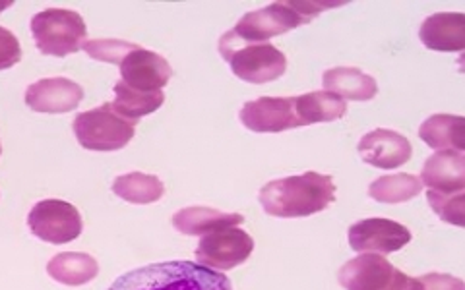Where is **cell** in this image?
Segmentation results:
<instances>
[{
  "instance_id": "obj_1",
  "label": "cell",
  "mask_w": 465,
  "mask_h": 290,
  "mask_svg": "<svg viewBox=\"0 0 465 290\" xmlns=\"http://www.w3.org/2000/svg\"><path fill=\"white\" fill-rule=\"evenodd\" d=\"M264 213L280 219H299L328 209L336 201V184L330 174L304 172L272 180L258 194Z\"/></svg>"
},
{
  "instance_id": "obj_2",
  "label": "cell",
  "mask_w": 465,
  "mask_h": 290,
  "mask_svg": "<svg viewBox=\"0 0 465 290\" xmlns=\"http://www.w3.org/2000/svg\"><path fill=\"white\" fill-rule=\"evenodd\" d=\"M107 290H232V285L222 273L179 259L128 271Z\"/></svg>"
},
{
  "instance_id": "obj_3",
  "label": "cell",
  "mask_w": 465,
  "mask_h": 290,
  "mask_svg": "<svg viewBox=\"0 0 465 290\" xmlns=\"http://www.w3.org/2000/svg\"><path fill=\"white\" fill-rule=\"evenodd\" d=\"M220 53L232 74L249 83H270L287 70L285 54L270 43H251L227 32L220 39Z\"/></svg>"
},
{
  "instance_id": "obj_4",
  "label": "cell",
  "mask_w": 465,
  "mask_h": 290,
  "mask_svg": "<svg viewBox=\"0 0 465 290\" xmlns=\"http://www.w3.org/2000/svg\"><path fill=\"white\" fill-rule=\"evenodd\" d=\"M32 35L43 54L66 56L84 47L87 27L78 12L49 8L32 18Z\"/></svg>"
},
{
  "instance_id": "obj_5",
  "label": "cell",
  "mask_w": 465,
  "mask_h": 290,
  "mask_svg": "<svg viewBox=\"0 0 465 290\" xmlns=\"http://www.w3.org/2000/svg\"><path fill=\"white\" fill-rule=\"evenodd\" d=\"M74 136L87 151H119L136 134V122H130L104 103L94 111L80 112L72 122Z\"/></svg>"
},
{
  "instance_id": "obj_6",
  "label": "cell",
  "mask_w": 465,
  "mask_h": 290,
  "mask_svg": "<svg viewBox=\"0 0 465 290\" xmlns=\"http://www.w3.org/2000/svg\"><path fill=\"white\" fill-rule=\"evenodd\" d=\"M338 281L345 290H423L419 279L396 269L378 254L349 259L340 269Z\"/></svg>"
},
{
  "instance_id": "obj_7",
  "label": "cell",
  "mask_w": 465,
  "mask_h": 290,
  "mask_svg": "<svg viewBox=\"0 0 465 290\" xmlns=\"http://www.w3.org/2000/svg\"><path fill=\"white\" fill-rule=\"evenodd\" d=\"M32 235L47 244L74 242L84 230L80 211L63 199H43L27 215Z\"/></svg>"
},
{
  "instance_id": "obj_8",
  "label": "cell",
  "mask_w": 465,
  "mask_h": 290,
  "mask_svg": "<svg viewBox=\"0 0 465 290\" xmlns=\"http://www.w3.org/2000/svg\"><path fill=\"white\" fill-rule=\"evenodd\" d=\"M254 252V238L237 227L212 230L203 235L194 252L198 264L213 271H229L242 266Z\"/></svg>"
},
{
  "instance_id": "obj_9",
  "label": "cell",
  "mask_w": 465,
  "mask_h": 290,
  "mask_svg": "<svg viewBox=\"0 0 465 290\" xmlns=\"http://www.w3.org/2000/svg\"><path fill=\"white\" fill-rule=\"evenodd\" d=\"M299 25H304V20L299 16L293 5L272 3L266 8L244 14L231 32L242 41L268 43V39L283 35Z\"/></svg>"
},
{
  "instance_id": "obj_10",
  "label": "cell",
  "mask_w": 465,
  "mask_h": 290,
  "mask_svg": "<svg viewBox=\"0 0 465 290\" xmlns=\"http://www.w3.org/2000/svg\"><path fill=\"white\" fill-rule=\"evenodd\" d=\"M239 119L244 128L256 134H280L301 128L295 97H260L241 109Z\"/></svg>"
},
{
  "instance_id": "obj_11",
  "label": "cell",
  "mask_w": 465,
  "mask_h": 290,
  "mask_svg": "<svg viewBox=\"0 0 465 290\" xmlns=\"http://www.w3.org/2000/svg\"><path fill=\"white\" fill-rule=\"evenodd\" d=\"M410 242V228L391 219L372 217V219H362L349 227V246L355 252L391 254L401 250Z\"/></svg>"
},
{
  "instance_id": "obj_12",
  "label": "cell",
  "mask_w": 465,
  "mask_h": 290,
  "mask_svg": "<svg viewBox=\"0 0 465 290\" xmlns=\"http://www.w3.org/2000/svg\"><path fill=\"white\" fill-rule=\"evenodd\" d=\"M121 66L123 83L134 92H162L169 83L173 70L162 54L148 49H134L124 56Z\"/></svg>"
},
{
  "instance_id": "obj_13",
  "label": "cell",
  "mask_w": 465,
  "mask_h": 290,
  "mask_svg": "<svg viewBox=\"0 0 465 290\" xmlns=\"http://www.w3.org/2000/svg\"><path fill=\"white\" fill-rule=\"evenodd\" d=\"M84 99V90L68 78L39 80L27 87L25 105L35 112L63 114L78 109Z\"/></svg>"
},
{
  "instance_id": "obj_14",
  "label": "cell",
  "mask_w": 465,
  "mask_h": 290,
  "mask_svg": "<svg viewBox=\"0 0 465 290\" xmlns=\"http://www.w3.org/2000/svg\"><path fill=\"white\" fill-rule=\"evenodd\" d=\"M359 153L362 161L376 169H398L410 161L413 150L405 136L394 130L376 128L359 141Z\"/></svg>"
},
{
  "instance_id": "obj_15",
  "label": "cell",
  "mask_w": 465,
  "mask_h": 290,
  "mask_svg": "<svg viewBox=\"0 0 465 290\" xmlns=\"http://www.w3.org/2000/svg\"><path fill=\"white\" fill-rule=\"evenodd\" d=\"M420 182L439 194H460L465 190V155L463 151H439L430 155Z\"/></svg>"
},
{
  "instance_id": "obj_16",
  "label": "cell",
  "mask_w": 465,
  "mask_h": 290,
  "mask_svg": "<svg viewBox=\"0 0 465 290\" xmlns=\"http://www.w3.org/2000/svg\"><path fill=\"white\" fill-rule=\"evenodd\" d=\"M423 45L439 53H461L465 49V16L461 12H439L420 24Z\"/></svg>"
},
{
  "instance_id": "obj_17",
  "label": "cell",
  "mask_w": 465,
  "mask_h": 290,
  "mask_svg": "<svg viewBox=\"0 0 465 290\" xmlns=\"http://www.w3.org/2000/svg\"><path fill=\"white\" fill-rule=\"evenodd\" d=\"M242 223L244 217L239 213H223L202 206L184 208L173 215V227L186 237H203L212 230L239 227Z\"/></svg>"
},
{
  "instance_id": "obj_18",
  "label": "cell",
  "mask_w": 465,
  "mask_h": 290,
  "mask_svg": "<svg viewBox=\"0 0 465 290\" xmlns=\"http://www.w3.org/2000/svg\"><path fill=\"white\" fill-rule=\"evenodd\" d=\"M324 92L341 97L343 101H371L378 93L376 80L359 68L338 66L330 68L322 76Z\"/></svg>"
},
{
  "instance_id": "obj_19",
  "label": "cell",
  "mask_w": 465,
  "mask_h": 290,
  "mask_svg": "<svg viewBox=\"0 0 465 290\" xmlns=\"http://www.w3.org/2000/svg\"><path fill=\"white\" fill-rule=\"evenodd\" d=\"M419 138L436 151H463L465 128L463 116L432 114L419 128Z\"/></svg>"
},
{
  "instance_id": "obj_20",
  "label": "cell",
  "mask_w": 465,
  "mask_h": 290,
  "mask_svg": "<svg viewBox=\"0 0 465 290\" xmlns=\"http://www.w3.org/2000/svg\"><path fill=\"white\" fill-rule=\"evenodd\" d=\"M49 277L66 286H82L94 281L99 273L97 259L82 252L56 254L47 264Z\"/></svg>"
},
{
  "instance_id": "obj_21",
  "label": "cell",
  "mask_w": 465,
  "mask_h": 290,
  "mask_svg": "<svg viewBox=\"0 0 465 290\" xmlns=\"http://www.w3.org/2000/svg\"><path fill=\"white\" fill-rule=\"evenodd\" d=\"M295 112L301 126L333 122L347 114L345 101L330 92H312L295 97Z\"/></svg>"
},
{
  "instance_id": "obj_22",
  "label": "cell",
  "mask_w": 465,
  "mask_h": 290,
  "mask_svg": "<svg viewBox=\"0 0 465 290\" xmlns=\"http://www.w3.org/2000/svg\"><path fill=\"white\" fill-rule=\"evenodd\" d=\"M113 192L134 206H148V203H155L163 198L165 186L153 174L128 172L114 179Z\"/></svg>"
},
{
  "instance_id": "obj_23",
  "label": "cell",
  "mask_w": 465,
  "mask_h": 290,
  "mask_svg": "<svg viewBox=\"0 0 465 290\" xmlns=\"http://www.w3.org/2000/svg\"><path fill=\"white\" fill-rule=\"evenodd\" d=\"M165 93L163 92H134L126 87L123 82L114 83V101L111 103V109L121 114L123 119L130 122H138L142 116H148L155 112L163 105Z\"/></svg>"
},
{
  "instance_id": "obj_24",
  "label": "cell",
  "mask_w": 465,
  "mask_h": 290,
  "mask_svg": "<svg viewBox=\"0 0 465 290\" xmlns=\"http://www.w3.org/2000/svg\"><path fill=\"white\" fill-rule=\"evenodd\" d=\"M423 192V182L415 174H390L369 186V196L378 203H403Z\"/></svg>"
},
{
  "instance_id": "obj_25",
  "label": "cell",
  "mask_w": 465,
  "mask_h": 290,
  "mask_svg": "<svg viewBox=\"0 0 465 290\" xmlns=\"http://www.w3.org/2000/svg\"><path fill=\"white\" fill-rule=\"evenodd\" d=\"M138 47L140 45H136V43H128L121 39H94L85 41L82 49L90 54L94 61L121 64L124 61V56Z\"/></svg>"
},
{
  "instance_id": "obj_26",
  "label": "cell",
  "mask_w": 465,
  "mask_h": 290,
  "mask_svg": "<svg viewBox=\"0 0 465 290\" xmlns=\"http://www.w3.org/2000/svg\"><path fill=\"white\" fill-rule=\"evenodd\" d=\"M427 199L429 206L432 208V211L440 217L444 223L456 225V227H463L465 219V194H439V192H427Z\"/></svg>"
},
{
  "instance_id": "obj_27",
  "label": "cell",
  "mask_w": 465,
  "mask_h": 290,
  "mask_svg": "<svg viewBox=\"0 0 465 290\" xmlns=\"http://www.w3.org/2000/svg\"><path fill=\"white\" fill-rule=\"evenodd\" d=\"M22 61L20 41L6 27H0V70H8Z\"/></svg>"
},
{
  "instance_id": "obj_28",
  "label": "cell",
  "mask_w": 465,
  "mask_h": 290,
  "mask_svg": "<svg viewBox=\"0 0 465 290\" xmlns=\"http://www.w3.org/2000/svg\"><path fill=\"white\" fill-rule=\"evenodd\" d=\"M419 281L423 285V290H465L461 279L444 273H427Z\"/></svg>"
},
{
  "instance_id": "obj_29",
  "label": "cell",
  "mask_w": 465,
  "mask_h": 290,
  "mask_svg": "<svg viewBox=\"0 0 465 290\" xmlns=\"http://www.w3.org/2000/svg\"><path fill=\"white\" fill-rule=\"evenodd\" d=\"M12 6V3L10 0H5V3H0V14H3L6 8H10Z\"/></svg>"
},
{
  "instance_id": "obj_30",
  "label": "cell",
  "mask_w": 465,
  "mask_h": 290,
  "mask_svg": "<svg viewBox=\"0 0 465 290\" xmlns=\"http://www.w3.org/2000/svg\"><path fill=\"white\" fill-rule=\"evenodd\" d=\"M0 153H3V145H0Z\"/></svg>"
}]
</instances>
